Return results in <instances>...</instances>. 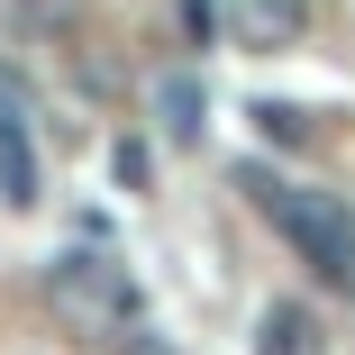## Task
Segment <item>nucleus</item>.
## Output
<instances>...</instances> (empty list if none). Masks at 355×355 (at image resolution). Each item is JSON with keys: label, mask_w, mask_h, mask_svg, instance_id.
<instances>
[{"label": "nucleus", "mask_w": 355, "mask_h": 355, "mask_svg": "<svg viewBox=\"0 0 355 355\" xmlns=\"http://www.w3.org/2000/svg\"><path fill=\"white\" fill-rule=\"evenodd\" d=\"M246 191H255V209L282 228V246H292L319 282H337V292H355V209L337 200V191H310V182H282V173H264V164H246Z\"/></svg>", "instance_id": "nucleus-1"}, {"label": "nucleus", "mask_w": 355, "mask_h": 355, "mask_svg": "<svg viewBox=\"0 0 355 355\" xmlns=\"http://www.w3.org/2000/svg\"><path fill=\"white\" fill-rule=\"evenodd\" d=\"M46 301H55V319L73 328V337H128L137 328V282H128V264H110V255H55V273H46Z\"/></svg>", "instance_id": "nucleus-2"}, {"label": "nucleus", "mask_w": 355, "mask_h": 355, "mask_svg": "<svg viewBox=\"0 0 355 355\" xmlns=\"http://www.w3.org/2000/svg\"><path fill=\"white\" fill-rule=\"evenodd\" d=\"M228 28H237V46H255V55H292V46L310 37V0H228Z\"/></svg>", "instance_id": "nucleus-3"}, {"label": "nucleus", "mask_w": 355, "mask_h": 355, "mask_svg": "<svg viewBox=\"0 0 355 355\" xmlns=\"http://www.w3.org/2000/svg\"><path fill=\"white\" fill-rule=\"evenodd\" d=\"M255 355H328L319 310H310V301H273V310L255 319Z\"/></svg>", "instance_id": "nucleus-4"}, {"label": "nucleus", "mask_w": 355, "mask_h": 355, "mask_svg": "<svg viewBox=\"0 0 355 355\" xmlns=\"http://www.w3.org/2000/svg\"><path fill=\"white\" fill-rule=\"evenodd\" d=\"M0 200L28 209L37 200V155H28V128H0Z\"/></svg>", "instance_id": "nucleus-5"}, {"label": "nucleus", "mask_w": 355, "mask_h": 355, "mask_svg": "<svg viewBox=\"0 0 355 355\" xmlns=\"http://www.w3.org/2000/svg\"><path fill=\"white\" fill-rule=\"evenodd\" d=\"M155 110H164V128L182 137V146H191V137H200V83H191V73H173V83L155 92Z\"/></svg>", "instance_id": "nucleus-6"}, {"label": "nucleus", "mask_w": 355, "mask_h": 355, "mask_svg": "<svg viewBox=\"0 0 355 355\" xmlns=\"http://www.w3.org/2000/svg\"><path fill=\"white\" fill-rule=\"evenodd\" d=\"M255 119H264V137H301V110H282V101H264Z\"/></svg>", "instance_id": "nucleus-7"}, {"label": "nucleus", "mask_w": 355, "mask_h": 355, "mask_svg": "<svg viewBox=\"0 0 355 355\" xmlns=\"http://www.w3.org/2000/svg\"><path fill=\"white\" fill-rule=\"evenodd\" d=\"M119 355H173V346H164L155 328H128V337H119Z\"/></svg>", "instance_id": "nucleus-8"}]
</instances>
